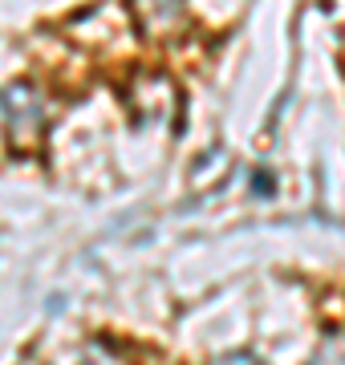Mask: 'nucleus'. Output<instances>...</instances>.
<instances>
[{
  "label": "nucleus",
  "instance_id": "1",
  "mask_svg": "<svg viewBox=\"0 0 345 365\" xmlns=\"http://www.w3.org/2000/svg\"><path fill=\"white\" fill-rule=\"evenodd\" d=\"M309 365H345V341H341V337L325 341V349H321Z\"/></svg>",
  "mask_w": 345,
  "mask_h": 365
},
{
  "label": "nucleus",
  "instance_id": "2",
  "mask_svg": "<svg viewBox=\"0 0 345 365\" xmlns=\"http://www.w3.org/2000/svg\"><path fill=\"white\" fill-rule=\"evenodd\" d=\"M86 365H106V361H86Z\"/></svg>",
  "mask_w": 345,
  "mask_h": 365
}]
</instances>
